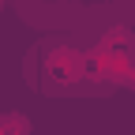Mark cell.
I'll return each instance as SVG.
<instances>
[{
	"label": "cell",
	"instance_id": "6da1fadb",
	"mask_svg": "<svg viewBox=\"0 0 135 135\" xmlns=\"http://www.w3.org/2000/svg\"><path fill=\"white\" fill-rule=\"evenodd\" d=\"M45 68H49V75H53L56 83H75V79L86 75V60H83V53H79V49H71V45L53 49L49 60H45Z\"/></svg>",
	"mask_w": 135,
	"mask_h": 135
}]
</instances>
